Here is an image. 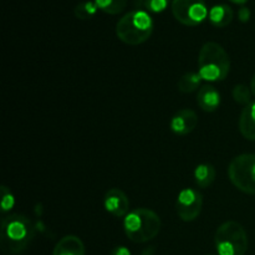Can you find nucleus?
<instances>
[{"mask_svg":"<svg viewBox=\"0 0 255 255\" xmlns=\"http://www.w3.org/2000/svg\"><path fill=\"white\" fill-rule=\"evenodd\" d=\"M239 131L244 138L255 141V101L247 105L239 117Z\"/></svg>","mask_w":255,"mask_h":255,"instance_id":"obj_13","label":"nucleus"},{"mask_svg":"<svg viewBox=\"0 0 255 255\" xmlns=\"http://www.w3.org/2000/svg\"><path fill=\"white\" fill-rule=\"evenodd\" d=\"M231 71V59L218 42L208 41L198 55V72L208 82H219L227 79Z\"/></svg>","mask_w":255,"mask_h":255,"instance_id":"obj_2","label":"nucleus"},{"mask_svg":"<svg viewBox=\"0 0 255 255\" xmlns=\"http://www.w3.org/2000/svg\"><path fill=\"white\" fill-rule=\"evenodd\" d=\"M229 1L234 2V4H241V5H243V4H246V2L248 1V0H229Z\"/></svg>","mask_w":255,"mask_h":255,"instance_id":"obj_25","label":"nucleus"},{"mask_svg":"<svg viewBox=\"0 0 255 255\" xmlns=\"http://www.w3.org/2000/svg\"><path fill=\"white\" fill-rule=\"evenodd\" d=\"M172 14L177 21L186 26H197L208 17L204 0H172Z\"/></svg>","mask_w":255,"mask_h":255,"instance_id":"obj_7","label":"nucleus"},{"mask_svg":"<svg viewBox=\"0 0 255 255\" xmlns=\"http://www.w3.org/2000/svg\"><path fill=\"white\" fill-rule=\"evenodd\" d=\"M218 255H244L248 251V234L241 223L228 221L221 224L214 234Z\"/></svg>","mask_w":255,"mask_h":255,"instance_id":"obj_5","label":"nucleus"},{"mask_svg":"<svg viewBox=\"0 0 255 255\" xmlns=\"http://www.w3.org/2000/svg\"><path fill=\"white\" fill-rule=\"evenodd\" d=\"M238 17L242 22H247L249 19H251V10L246 6L241 7L238 11Z\"/></svg>","mask_w":255,"mask_h":255,"instance_id":"obj_23","label":"nucleus"},{"mask_svg":"<svg viewBox=\"0 0 255 255\" xmlns=\"http://www.w3.org/2000/svg\"><path fill=\"white\" fill-rule=\"evenodd\" d=\"M251 90H252V94L255 96V74L252 77V81H251Z\"/></svg>","mask_w":255,"mask_h":255,"instance_id":"obj_24","label":"nucleus"},{"mask_svg":"<svg viewBox=\"0 0 255 255\" xmlns=\"http://www.w3.org/2000/svg\"><path fill=\"white\" fill-rule=\"evenodd\" d=\"M153 20L143 10H133L125 14L116 25V35L127 45H141L151 37Z\"/></svg>","mask_w":255,"mask_h":255,"instance_id":"obj_4","label":"nucleus"},{"mask_svg":"<svg viewBox=\"0 0 255 255\" xmlns=\"http://www.w3.org/2000/svg\"><path fill=\"white\" fill-rule=\"evenodd\" d=\"M110 255H132L131 251L125 246H117L111 251Z\"/></svg>","mask_w":255,"mask_h":255,"instance_id":"obj_22","label":"nucleus"},{"mask_svg":"<svg viewBox=\"0 0 255 255\" xmlns=\"http://www.w3.org/2000/svg\"><path fill=\"white\" fill-rule=\"evenodd\" d=\"M15 204V198L12 196L11 191L7 187L1 186V212L6 213V212L11 211L12 207Z\"/></svg>","mask_w":255,"mask_h":255,"instance_id":"obj_20","label":"nucleus"},{"mask_svg":"<svg viewBox=\"0 0 255 255\" xmlns=\"http://www.w3.org/2000/svg\"><path fill=\"white\" fill-rule=\"evenodd\" d=\"M203 207V196L194 188H184L176 201L177 216L183 222H193L199 217Z\"/></svg>","mask_w":255,"mask_h":255,"instance_id":"obj_8","label":"nucleus"},{"mask_svg":"<svg viewBox=\"0 0 255 255\" xmlns=\"http://www.w3.org/2000/svg\"><path fill=\"white\" fill-rule=\"evenodd\" d=\"M233 99L237 104L243 105L244 107L252 102V90L251 87L244 84H238L233 87Z\"/></svg>","mask_w":255,"mask_h":255,"instance_id":"obj_19","label":"nucleus"},{"mask_svg":"<svg viewBox=\"0 0 255 255\" xmlns=\"http://www.w3.org/2000/svg\"><path fill=\"white\" fill-rule=\"evenodd\" d=\"M202 80L203 79L199 75V72H186L178 81L179 92H182V94H191V92H194L197 89H199Z\"/></svg>","mask_w":255,"mask_h":255,"instance_id":"obj_16","label":"nucleus"},{"mask_svg":"<svg viewBox=\"0 0 255 255\" xmlns=\"http://www.w3.org/2000/svg\"><path fill=\"white\" fill-rule=\"evenodd\" d=\"M162 222L158 214L147 208L129 212L124 219V231L127 238L136 244L147 243L158 236Z\"/></svg>","mask_w":255,"mask_h":255,"instance_id":"obj_3","label":"nucleus"},{"mask_svg":"<svg viewBox=\"0 0 255 255\" xmlns=\"http://www.w3.org/2000/svg\"><path fill=\"white\" fill-rule=\"evenodd\" d=\"M234 12L227 4H217L209 10V21L216 27H226L233 21Z\"/></svg>","mask_w":255,"mask_h":255,"instance_id":"obj_14","label":"nucleus"},{"mask_svg":"<svg viewBox=\"0 0 255 255\" xmlns=\"http://www.w3.org/2000/svg\"><path fill=\"white\" fill-rule=\"evenodd\" d=\"M52 255H85L84 242L76 236H65L56 243Z\"/></svg>","mask_w":255,"mask_h":255,"instance_id":"obj_12","label":"nucleus"},{"mask_svg":"<svg viewBox=\"0 0 255 255\" xmlns=\"http://www.w3.org/2000/svg\"><path fill=\"white\" fill-rule=\"evenodd\" d=\"M104 207L107 213L116 218H124L129 213V201L124 191L111 188L104 197Z\"/></svg>","mask_w":255,"mask_h":255,"instance_id":"obj_9","label":"nucleus"},{"mask_svg":"<svg viewBox=\"0 0 255 255\" xmlns=\"http://www.w3.org/2000/svg\"><path fill=\"white\" fill-rule=\"evenodd\" d=\"M97 10H99V6L96 5V2L87 0V1L79 2L75 6L74 14L80 20H90L96 15Z\"/></svg>","mask_w":255,"mask_h":255,"instance_id":"obj_18","label":"nucleus"},{"mask_svg":"<svg viewBox=\"0 0 255 255\" xmlns=\"http://www.w3.org/2000/svg\"><path fill=\"white\" fill-rule=\"evenodd\" d=\"M198 125V116L193 110L183 109L179 110L174 114V116L171 119L169 127L171 131L177 136H186L191 132L194 131V128Z\"/></svg>","mask_w":255,"mask_h":255,"instance_id":"obj_10","label":"nucleus"},{"mask_svg":"<svg viewBox=\"0 0 255 255\" xmlns=\"http://www.w3.org/2000/svg\"><path fill=\"white\" fill-rule=\"evenodd\" d=\"M216 168L211 163H201L194 169V182L199 188H208L216 179Z\"/></svg>","mask_w":255,"mask_h":255,"instance_id":"obj_15","label":"nucleus"},{"mask_svg":"<svg viewBox=\"0 0 255 255\" xmlns=\"http://www.w3.org/2000/svg\"><path fill=\"white\" fill-rule=\"evenodd\" d=\"M100 10L110 15L120 14L127 6L128 0H95Z\"/></svg>","mask_w":255,"mask_h":255,"instance_id":"obj_17","label":"nucleus"},{"mask_svg":"<svg viewBox=\"0 0 255 255\" xmlns=\"http://www.w3.org/2000/svg\"><path fill=\"white\" fill-rule=\"evenodd\" d=\"M221 94L212 85H203L197 94V105L204 112H214L221 106Z\"/></svg>","mask_w":255,"mask_h":255,"instance_id":"obj_11","label":"nucleus"},{"mask_svg":"<svg viewBox=\"0 0 255 255\" xmlns=\"http://www.w3.org/2000/svg\"><path fill=\"white\" fill-rule=\"evenodd\" d=\"M232 184L246 194H255V154L243 153L234 157L228 167Z\"/></svg>","mask_w":255,"mask_h":255,"instance_id":"obj_6","label":"nucleus"},{"mask_svg":"<svg viewBox=\"0 0 255 255\" xmlns=\"http://www.w3.org/2000/svg\"><path fill=\"white\" fill-rule=\"evenodd\" d=\"M171 0H144V7L151 12H158L164 11L168 6Z\"/></svg>","mask_w":255,"mask_h":255,"instance_id":"obj_21","label":"nucleus"},{"mask_svg":"<svg viewBox=\"0 0 255 255\" xmlns=\"http://www.w3.org/2000/svg\"><path fill=\"white\" fill-rule=\"evenodd\" d=\"M35 237V227L24 214H10L1 222L0 244L6 255H17L26 251Z\"/></svg>","mask_w":255,"mask_h":255,"instance_id":"obj_1","label":"nucleus"}]
</instances>
